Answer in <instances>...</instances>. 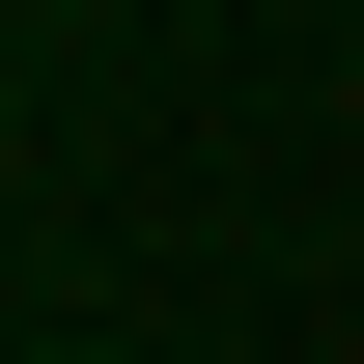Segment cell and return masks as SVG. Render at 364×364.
<instances>
[]
</instances>
